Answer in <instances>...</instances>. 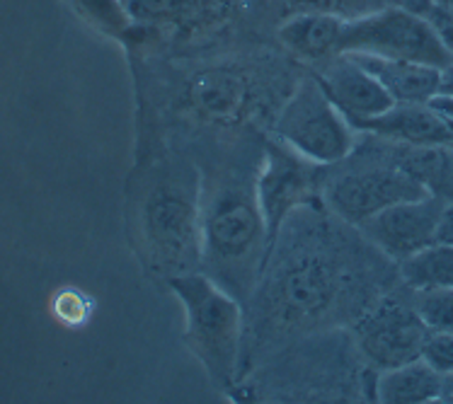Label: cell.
Wrapping results in <instances>:
<instances>
[{
	"label": "cell",
	"instance_id": "cell-1",
	"mask_svg": "<svg viewBox=\"0 0 453 404\" xmlns=\"http://www.w3.org/2000/svg\"><path fill=\"white\" fill-rule=\"evenodd\" d=\"M257 167L259 160L219 167L202 184V271L241 303L252 298L272 252Z\"/></svg>",
	"mask_w": 453,
	"mask_h": 404
},
{
	"label": "cell",
	"instance_id": "cell-2",
	"mask_svg": "<svg viewBox=\"0 0 453 404\" xmlns=\"http://www.w3.org/2000/svg\"><path fill=\"white\" fill-rule=\"evenodd\" d=\"M149 262L170 276L202 271V182L189 170H157L141 202Z\"/></svg>",
	"mask_w": 453,
	"mask_h": 404
},
{
	"label": "cell",
	"instance_id": "cell-3",
	"mask_svg": "<svg viewBox=\"0 0 453 404\" xmlns=\"http://www.w3.org/2000/svg\"><path fill=\"white\" fill-rule=\"evenodd\" d=\"M185 310V344L221 393L235 385L245 347L242 303L203 271L167 278Z\"/></svg>",
	"mask_w": 453,
	"mask_h": 404
},
{
	"label": "cell",
	"instance_id": "cell-4",
	"mask_svg": "<svg viewBox=\"0 0 453 404\" xmlns=\"http://www.w3.org/2000/svg\"><path fill=\"white\" fill-rule=\"evenodd\" d=\"M259 284L262 310H267L274 324L303 327L333 310L344 291V271H340L333 249L305 248L294 249L287 262L269 274V281L259 278Z\"/></svg>",
	"mask_w": 453,
	"mask_h": 404
},
{
	"label": "cell",
	"instance_id": "cell-5",
	"mask_svg": "<svg viewBox=\"0 0 453 404\" xmlns=\"http://www.w3.org/2000/svg\"><path fill=\"white\" fill-rule=\"evenodd\" d=\"M274 136L318 167L340 165L354 150V126L318 78L303 80L288 97L279 111Z\"/></svg>",
	"mask_w": 453,
	"mask_h": 404
},
{
	"label": "cell",
	"instance_id": "cell-6",
	"mask_svg": "<svg viewBox=\"0 0 453 404\" xmlns=\"http://www.w3.org/2000/svg\"><path fill=\"white\" fill-rule=\"evenodd\" d=\"M386 148L373 150L364 163L337 172L325 184V203L327 209L342 218L347 225H361L393 203L419 199L429 194L425 184L407 175L393 160L390 141H383Z\"/></svg>",
	"mask_w": 453,
	"mask_h": 404
},
{
	"label": "cell",
	"instance_id": "cell-7",
	"mask_svg": "<svg viewBox=\"0 0 453 404\" xmlns=\"http://www.w3.org/2000/svg\"><path fill=\"white\" fill-rule=\"evenodd\" d=\"M340 54H366L444 68L453 54L425 19L398 5L344 19Z\"/></svg>",
	"mask_w": 453,
	"mask_h": 404
},
{
	"label": "cell",
	"instance_id": "cell-8",
	"mask_svg": "<svg viewBox=\"0 0 453 404\" xmlns=\"http://www.w3.org/2000/svg\"><path fill=\"white\" fill-rule=\"evenodd\" d=\"M315 170L318 165L294 153L279 138H267L262 143L257 167V202L259 211L265 216L272 249L288 218L313 199Z\"/></svg>",
	"mask_w": 453,
	"mask_h": 404
},
{
	"label": "cell",
	"instance_id": "cell-9",
	"mask_svg": "<svg viewBox=\"0 0 453 404\" xmlns=\"http://www.w3.org/2000/svg\"><path fill=\"white\" fill-rule=\"evenodd\" d=\"M446 202L436 194H425L419 199H407L383 209L357 228L371 245L386 257L403 262L426 245L439 240V225Z\"/></svg>",
	"mask_w": 453,
	"mask_h": 404
},
{
	"label": "cell",
	"instance_id": "cell-10",
	"mask_svg": "<svg viewBox=\"0 0 453 404\" xmlns=\"http://www.w3.org/2000/svg\"><path fill=\"white\" fill-rule=\"evenodd\" d=\"M429 330L419 320L415 305L383 301L357 324V339L364 356L380 370L419 359Z\"/></svg>",
	"mask_w": 453,
	"mask_h": 404
},
{
	"label": "cell",
	"instance_id": "cell-11",
	"mask_svg": "<svg viewBox=\"0 0 453 404\" xmlns=\"http://www.w3.org/2000/svg\"><path fill=\"white\" fill-rule=\"evenodd\" d=\"M315 78L352 126L379 117L395 104L386 88L347 54H337V58L325 65L323 73Z\"/></svg>",
	"mask_w": 453,
	"mask_h": 404
},
{
	"label": "cell",
	"instance_id": "cell-12",
	"mask_svg": "<svg viewBox=\"0 0 453 404\" xmlns=\"http://www.w3.org/2000/svg\"><path fill=\"white\" fill-rule=\"evenodd\" d=\"M354 129L390 143L412 148H451L453 124L446 121L432 104H393L373 119L357 124Z\"/></svg>",
	"mask_w": 453,
	"mask_h": 404
},
{
	"label": "cell",
	"instance_id": "cell-13",
	"mask_svg": "<svg viewBox=\"0 0 453 404\" xmlns=\"http://www.w3.org/2000/svg\"><path fill=\"white\" fill-rule=\"evenodd\" d=\"M255 92L238 71L209 68L195 78L189 88V102L206 119L233 124L242 119L252 107Z\"/></svg>",
	"mask_w": 453,
	"mask_h": 404
},
{
	"label": "cell",
	"instance_id": "cell-14",
	"mask_svg": "<svg viewBox=\"0 0 453 404\" xmlns=\"http://www.w3.org/2000/svg\"><path fill=\"white\" fill-rule=\"evenodd\" d=\"M364 65L379 80L395 104H426L439 95L441 68L417 61H398V58H379L366 54H347Z\"/></svg>",
	"mask_w": 453,
	"mask_h": 404
},
{
	"label": "cell",
	"instance_id": "cell-15",
	"mask_svg": "<svg viewBox=\"0 0 453 404\" xmlns=\"http://www.w3.org/2000/svg\"><path fill=\"white\" fill-rule=\"evenodd\" d=\"M344 18L334 12H298L279 27V42L288 54L308 64H320L340 54Z\"/></svg>",
	"mask_w": 453,
	"mask_h": 404
},
{
	"label": "cell",
	"instance_id": "cell-16",
	"mask_svg": "<svg viewBox=\"0 0 453 404\" xmlns=\"http://www.w3.org/2000/svg\"><path fill=\"white\" fill-rule=\"evenodd\" d=\"M444 376L422 359L383 370L376 380V400L386 404H425L441 400Z\"/></svg>",
	"mask_w": 453,
	"mask_h": 404
},
{
	"label": "cell",
	"instance_id": "cell-17",
	"mask_svg": "<svg viewBox=\"0 0 453 404\" xmlns=\"http://www.w3.org/2000/svg\"><path fill=\"white\" fill-rule=\"evenodd\" d=\"M400 264V278L412 291H434L453 288V245L436 240L415 255L405 257Z\"/></svg>",
	"mask_w": 453,
	"mask_h": 404
},
{
	"label": "cell",
	"instance_id": "cell-18",
	"mask_svg": "<svg viewBox=\"0 0 453 404\" xmlns=\"http://www.w3.org/2000/svg\"><path fill=\"white\" fill-rule=\"evenodd\" d=\"M73 5L81 18L107 37H124L129 32L131 12L127 0H73Z\"/></svg>",
	"mask_w": 453,
	"mask_h": 404
},
{
	"label": "cell",
	"instance_id": "cell-19",
	"mask_svg": "<svg viewBox=\"0 0 453 404\" xmlns=\"http://www.w3.org/2000/svg\"><path fill=\"white\" fill-rule=\"evenodd\" d=\"M415 310L429 332L453 334V288L417 291Z\"/></svg>",
	"mask_w": 453,
	"mask_h": 404
},
{
	"label": "cell",
	"instance_id": "cell-20",
	"mask_svg": "<svg viewBox=\"0 0 453 404\" xmlns=\"http://www.w3.org/2000/svg\"><path fill=\"white\" fill-rule=\"evenodd\" d=\"M395 5L425 19L426 25L436 32V37L441 39L446 49L453 54V10L446 5L444 0H395Z\"/></svg>",
	"mask_w": 453,
	"mask_h": 404
},
{
	"label": "cell",
	"instance_id": "cell-21",
	"mask_svg": "<svg viewBox=\"0 0 453 404\" xmlns=\"http://www.w3.org/2000/svg\"><path fill=\"white\" fill-rule=\"evenodd\" d=\"M419 359L426 366L434 368L439 376H451L453 373V334L451 332H429L422 347Z\"/></svg>",
	"mask_w": 453,
	"mask_h": 404
},
{
	"label": "cell",
	"instance_id": "cell-22",
	"mask_svg": "<svg viewBox=\"0 0 453 404\" xmlns=\"http://www.w3.org/2000/svg\"><path fill=\"white\" fill-rule=\"evenodd\" d=\"M177 0H127L131 18L136 19H157L165 18L167 12H173Z\"/></svg>",
	"mask_w": 453,
	"mask_h": 404
},
{
	"label": "cell",
	"instance_id": "cell-23",
	"mask_svg": "<svg viewBox=\"0 0 453 404\" xmlns=\"http://www.w3.org/2000/svg\"><path fill=\"white\" fill-rule=\"evenodd\" d=\"M429 104H432V110L439 111V114H441L446 121H451L453 124V97L451 95H434V97L429 100Z\"/></svg>",
	"mask_w": 453,
	"mask_h": 404
},
{
	"label": "cell",
	"instance_id": "cell-24",
	"mask_svg": "<svg viewBox=\"0 0 453 404\" xmlns=\"http://www.w3.org/2000/svg\"><path fill=\"white\" fill-rule=\"evenodd\" d=\"M439 240L453 245V202L446 203L444 216H441V225H439Z\"/></svg>",
	"mask_w": 453,
	"mask_h": 404
},
{
	"label": "cell",
	"instance_id": "cell-25",
	"mask_svg": "<svg viewBox=\"0 0 453 404\" xmlns=\"http://www.w3.org/2000/svg\"><path fill=\"white\" fill-rule=\"evenodd\" d=\"M439 95H451L453 97V61L441 68V83H439Z\"/></svg>",
	"mask_w": 453,
	"mask_h": 404
},
{
	"label": "cell",
	"instance_id": "cell-26",
	"mask_svg": "<svg viewBox=\"0 0 453 404\" xmlns=\"http://www.w3.org/2000/svg\"><path fill=\"white\" fill-rule=\"evenodd\" d=\"M441 402H453V373L444 376V390H441Z\"/></svg>",
	"mask_w": 453,
	"mask_h": 404
},
{
	"label": "cell",
	"instance_id": "cell-27",
	"mask_svg": "<svg viewBox=\"0 0 453 404\" xmlns=\"http://www.w3.org/2000/svg\"><path fill=\"white\" fill-rule=\"evenodd\" d=\"M451 148H453V146H451Z\"/></svg>",
	"mask_w": 453,
	"mask_h": 404
}]
</instances>
